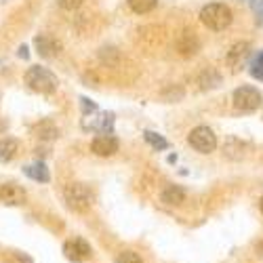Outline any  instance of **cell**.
I'll return each instance as SVG.
<instances>
[{
    "label": "cell",
    "instance_id": "10",
    "mask_svg": "<svg viewBox=\"0 0 263 263\" xmlns=\"http://www.w3.org/2000/svg\"><path fill=\"white\" fill-rule=\"evenodd\" d=\"M177 49H179V53L181 55H196L198 53V49H200V42H198V38H196V34L194 32H183L179 38H177Z\"/></svg>",
    "mask_w": 263,
    "mask_h": 263
},
{
    "label": "cell",
    "instance_id": "19",
    "mask_svg": "<svg viewBox=\"0 0 263 263\" xmlns=\"http://www.w3.org/2000/svg\"><path fill=\"white\" fill-rule=\"evenodd\" d=\"M251 11L255 15V21L261 26L263 24V0H251Z\"/></svg>",
    "mask_w": 263,
    "mask_h": 263
},
{
    "label": "cell",
    "instance_id": "13",
    "mask_svg": "<svg viewBox=\"0 0 263 263\" xmlns=\"http://www.w3.org/2000/svg\"><path fill=\"white\" fill-rule=\"evenodd\" d=\"M24 173L28 175L30 179H34V181H42V183H47L49 179H51V175H49V168L42 164V162H34V164H28L26 168H24Z\"/></svg>",
    "mask_w": 263,
    "mask_h": 263
},
{
    "label": "cell",
    "instance_id": "7",
    "mask_svg": "<svg viewBox=\"0 0 263 263\" xmlns=\"http://www.w3.org/2000/svg\"><path fill=\"white\" fill-rule=\"evenodd\" d=\"M91 149L97 156H114L118 152V139L114 135H109V133H101L99 137L93 139Z\"/></svg>",
    "mask_w": 263,
    "mask_h": 263
},
{
    "label": "cell",
    "instance_id": "20",
    "mask_svg": "<svg viewBox=\"0 0 263 263\" xmlns=\"http://www.w3.org/2000/svg\"><path fill=\"white\" fill-rule=\"evenodd\" d=\"M7 263H34V261H32L28 255L15 251V253H9V255H7Z\"/></svg>",
    "mask_w": 263,
    "mask_h": 263
},
{
    "label": "cell",
    "instance_id": "14",
    "mask_svg": "<svg viewBox=\"0 0 263 263\" xmlns=\"http://www.w3.org/2000/svg\"><path fill=\"white\" fill-rule=\"evenodd\" d=\"M185 200V192L181 190V187H177V185H168L164 192H162V202H166V204H181Z\"/></svg>",
    "mask_w": 263,
    "mask_h": 263
},
{
    "label": "cell",
    "instance_id": "3",
    "mask_svg": "<svg viewBox=\"0 0 263 263\" xmlns=\"http://www.w3.org/2000/svg\"><path fill=\"white\" fill-rule=\"evenodd\" d=\"M65 202H68V206L72 211L82 213V211H86L91 206L93 194L84 183H70L68 187H65Z\"/></svg>",
    "mask_w": 263,
    "mask_h": 263
},
{
    "label": "cell",
    "instance_id": "21",
    "mask_svg": "<svg viewBox=\"0 0 263 263\" xmlns=\"http://www.w3.org/2000/svg\"><path fill=\"white\" fill-rule=\"evenodd\" d=\"M57 3H59V7L65 9V11H74V9H78V7L82 5V0H57Z\"/></svg>",
    "mask_w": 263,
    "mask_h": 263
},
{
    "label": "cell",
    "instance_id": "1",
    "mask_svg": "<svg viewBox=\"0 0 263 263\" xmlns=\"http://www.w3.org/2000/svg\"><path fill=\"white\" fill-rule=\"evenodd\" d=\"M200 21L209 30H215V32L226 30L232 24V9L228 5H221V3L206 5L200 13Z\"/></svg>",
    "mask_w": 263,
    "mask_h": 263
},
{
    "label": "cell",
    "instance_id": "15",
    "mask_svg": "<svg viewBox=\"0 0 263 263\" xmlns=\"http://www.w3.org/2000/svg\"><path fill=\"white\" fill-rule=\"evenodd\" d=\"M156 3L158 0H128V7L133 9L135 13H139V15H145V13H149L152 9L156 7Z\"/></svg>",
    "mask_w": 263,
    "mask_h": 263
},
{
    "label": "cell",
    "instance_id": "12",
    "mask_svg": "<svg viewBox=\"0 0 263 263\" xmlns=\"http://www.w3.org/2000/svg\"><path fill=\"white\" fill-rule=\"evenodd\" d=\"M19 152V141L13 137H5L0 139V162H9L17 156Z\"/></svg>",
    "mask_w": 263,
    "mask_h": 263
},
{
    "label": "cell",
    "instance_id": "5",
    "mask_svg": "<svg viewBox=\"0 0 263 263\" xmlns=\"http://www.w3.org/2000/svg\"><path fill=\"white\" fill-rule=\"evenodd\" d=\"M187 141L194 149H198L200 154H209V152H213L217 147V137L209 126H196L190 133Z\"/></svg>",
    "mask_w": 263,
    "mask_h": 263
},
{
    "label": "cell",
    "instance_id": "23",
    "mask_svg": "<svg viewBox=\"0 0 263 263\" xmlns=\"http://www.w3.org/2000/svg\"><path fill=\"white\" fill-rule=\"evenodd\" d=\"M261 213H263V198H261Z\"/></svg>",
    "mask_w": 263,
    "mask_h": 263
},
{
    "label": "cell",
    "instance_id": "6",
    "mask_svg": "<svg viewBox=\"0 0 263 263\" xmlns=\"http://www.w3.org/2000/svg\"><path fill=\"white\" fill-rule=\"evenodd\" d=\"M63 255L68 257L70 261L74 263H82L91 257V245L86 242L82 238H74V240H68V242L63 245Z\"/></svg>",
    "mask_w": 263,
    "mask_h": 263
},
{
    "label": "cell",
    "instance_id": "2",
    "mask_svg": "<svg viewBox=\"0 0 263 263\" xmlns=\"http://www.w3.org/2000/svg\"><path fill=\"white\" fill-rule=\"evenodd\" d=\"M26 82L30 84V89L38 91V93H53L57 89V78L53 72H49L47 68H40L34 65L26 72Z\"/></svg>",
    "mask_w": 263,
    "mask_h": 263
},
{
    "label": "cell",
    "instance_id": "16",
    "mask_svg": "<svg viewBox=\"0 0 263 263\" xmlns=\"http://www.w3.org/2000/svg\"><path fill=\"white\" fill-rule=\"evenodd\" d=\"M251 76L263 82V51H257L251 59Z\"/></svg>",
    "mask_w": 263,
    "mask_h": 263
},
{
    "label": "cell",
    "instance_id": "17",
    "mask_svg": "<svg viewBox=\"0 0 263 263\" xmlns=\"http://www.w3.org/2000/svg\"><path fill=\"white\" fill-rule=\"evenodd\" d=\"M145 141L154 147V149H166L168 147V141L164 139V137H160L158 133H154V130H145Z\"/></svg>",
    "mask_w": 263,
    "mask_h": 263
},
{
    "label": "cell",
    "instance_id": "8",
    "mask_svg": "<svg viewBox=\"0 0 263 263\" xmlns=\"http://www.w3.org/2000/svg\"><path fill=\"white\" fill-rule=\"evenodd\" d=\"M26 200V192L24 187H19L15 183H5L0 187V202L9 204V206H17V204H24Z\"/></svg>",
    "mask_w": 263,
    "mask_h": 263
},
{
    "label": "cell",
    "instance_id": "9",
    "mask_svg": "<svg viewBox=\"0 0 263 263\" xmlns=\"http://www.w3.org/2000/svg\"><path fill=\"white\" fill-rule=\"evenodd\" d=\"M251 53V45L249 42H236L228 53V63L232 65V70H240L245 65V61L249 59Z\"/></svg>",
    "mask_w": 263,
    "mask_h": 263
},
{
    "label": "cell",
    "instance_id": "22",
    "mask_svg": "<svg viewBox=\"0 0 263 263\" xmlns=\"http://www.w3.org/2000/svg\"><path fill=\"white\" fill-rule=\"evenodd\" d=\"M19 57H24V59H28V49H26V47H21V49H19Z\"/></svg>",
    "mask_w": 263,
    "mask_h": 263
},
{
    "label": "cell",
    "instance_id": "18",
    "mask_svg": "<svg viewBox=\"0 0 263 263\" xmlns=\"http://www.w3.org/2000/svg\"><path fill=\"white\" fill-rule=\"evenodd\" d=\"M116 263H143V261H141V257H139L137 253H133V251H124V253L118 255Z\"/></svg>",
    "mask_w": 263,
    "mask_h": 263
},
{
    "label": "cell",
    "instance_id": "11",
    "mask_svg": "<svg viewBox=\"0 0 263 263\" xmlns=\"http://www.w3.org/2000/svg\"><path fill=\"white\" fill-rule=\"evenodd\" d=\"M36 42V49H38V55L40 57H53L59 49V42H55V38H51L49 34H40L34 38Z\"/></svg>",
    "mask_w": 263,
    "mask_h": 263
},
{
    "label": "cell",
    "instance_id": "4",
    "mask_svg": "<svg viewBox=\"0 0 263 263\" xmlns=\"http://www.w3.org/2000/svg\"><path fill=\"white\" fill-rule=\"evenodd\" d=\"M261 105V95L255 86H240L234 91V107L240 112H255Z\"/></svg>",
    "mask_w": 263,
    "mask_h": 263
}]
</instances>
